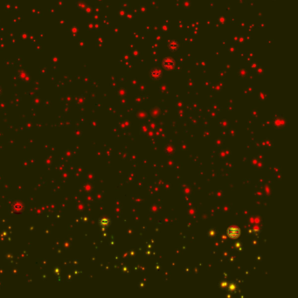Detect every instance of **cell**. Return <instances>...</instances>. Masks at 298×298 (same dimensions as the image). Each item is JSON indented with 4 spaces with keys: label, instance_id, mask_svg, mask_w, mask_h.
Returning <instances> with one entry per match:
<instances>
[{
    "label": "cell",
    "instance_id": "1",
    "mask_svg": "<svg viewBox=\"0 0 298 298\" xmlns=\"http://www.w3.org/2000/svg\"><path fill=\"white\" fill-rule=\"evenodd\" d=\"M162 64H163V67L167 69V70H171L173 69L175 66H176V62H175V60L170 58V57H166L164 58L163 61H162Z\"/></svg>",
    "mask_w": 298,
    "mask_h": 298
},
{
    "label": "cell",
    "instance_id": "2",
    "mask_svg": "<svg viewBox=\"0 0 298 298\" xmlns=\"http://www.w3.org/2000/svg\"><path fill=\"white\" fill-rule=\"evenodd\" d=\"M226 233H227V235H228L230 238H232V239H236V238H238L239 236H240V228H238V227L231 226V227H229V228L227 229Z\"/></svg>",
    "mask_w": 298,
    "mask_h": 298
},
{
    "label": "cell",
    "instance_id": "3",
    "mask_svg": "<svg viewBox=\"0 0 298 298\" xmlns=\"http://www.w3.org/2000/svg\"><path fill=\"white\" fill-rule=\"evenodd\" d=\"M151 73V76L153 79H160L161 76H162V70L159 67H153V68L151 69V73Z\"/></svg>",
    "mask_w": 298,
    "mask_h": 298
},
{
    "label": "cell",
    "instance_id": "4",
    "mask_svg": "<svg viewBox=\"0 0 298 298\" xmlns=\"http://www.w3.org/2000/svg\"><path fill=\"white\" fill-rule=\"evenodd\" d=\"M168 47L171 52H177L179 48V44L176 39H170L168 41Z\"/></svg>",
    "mask_w": 298,
    "mask_h": 298
}]
</instances>
